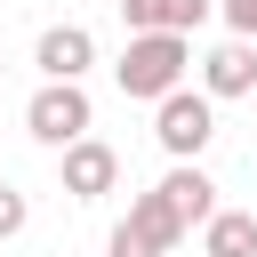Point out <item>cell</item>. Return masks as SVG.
I'll list each match as a JSON object with an SVG mask.
<instances>
[{
  "label": "cell",
  "instance_id": "obj_2",
  "mask_svg": "<svg viewBox=\"0 0 257 257\" xmlns=\"http://www.w3.org/2000/svg\"><path fill=\"white\" fill-rule=\"evenodd\" d=\"M24 128H32V145L64 153V145H80V137L96 128V104H88V88H80V80H40V88H32V104H24Z\"/></svg>",
  "mask_w": 257,
  "mask_h": 257
},
{
  "label": "cell",
  "instance_id": "obj_3",
  "mask_svg": "<svg viewBox=\"0 0 257 257\" xmlns=\"http://www.w3.org/2000/svg\"><path fill=\"white\" fill-rule=\"evenodd\" d=\"M185 233H193V225H185V217H177V201L153 185V193H137V201H128V217H120V225H112V241H104V257H169Z\"/></svg>",
  "mask_w": 257,
  "mask_h": 257
},
{
  "label": "cell",
  "instance_id": "obj_12",
  "mask_svg": "<svg viewBox=\"0 0 257 257\" xmlns=\"http://www.w3.org/2000/svg\"><path fill=\"white\" fill-rule=\"evenodd\" d=\"M217 16L233 24V40H257V0H217Z\"/></svg>",
  "mask_w": 257,
  "mask_h": 257
},
{
  "label": "cell",
  "instance_id": "obj_4",
  "mask_svg": "<svg viewBox=\"0 0 257 257\" xmlns=\"http://www.w3.org/2000/svg\"><path fill=\"white\" fill-rule=\"evenodd\" d=\"M153 137H161L169 161H201L209 137H217V96H209V88H177V96H161V104H153Z\"/></svg>",
  "mask_w": 257,
  "mask_h": 257
},
{
  "label": "cell",
  "instance_id": "obj_1",
  "mask_svg": "<svg viewBox=\"0 0 257 257\" xmlns=\"http://www.w3.org/2000/svg\"><path fill=\"white\" fill-rule=\"evenodd\" d=\"M185 72H193V40H185V32H128V48H120V64H112L120 96H137V104L177 96Z\"/></svg>",
  "mask_w": 257,
  "mask_h": 257
},
{
  "label": "cell",
  "instance_id": "obj_11",
  "mask_svg": "<svg viewBox=\"0 0 257 257\" xmlns=\"http://www.w3.org/2000/svg\"><path fill=\"white\" fill-rule=\"evenodd\" d=\"M24 225H32V201H24L16 185H0V241H16Z\"/></svg>",
  "mask_w": 257,
  "mask_h": 257
},
{
  "label": "cell",
  "instance_id": "obj_5",
  "mask_svg": "<svg viewBox=\"0 0 257 257\" xmlns=\"http://www.w3.org/2000/svg\"><path fill=\"white\" fill-rule=\"evenodd\" d=\"M56 169H64V193H72V201H104V193L120 185V153H112L104 137L64 145V153H56Z\"/></svg>",
  "mask_w": 257,
  "mask_h": 257
},
{
  "label": "cell",
  "instance_id": "obj_7",
  "mask_svg": "<svg viewBox=\"0 0 257 257\" xmlns=\"http://www.w3.org/2000/svg\"><path fill=\"white\" fill-rule=\"evenodd\" d=\"M201 88L225 104V96H257V40H217L201 56Z\"/></svg>",
  "mask_w": 257,
  "mask_h": 257
},
{
  "label": "cell",
  "instance_id": "obj_9",
  "mask_svg": "<svg viewBox=\"0 0 257 257\" xmlns=\"http://www.w3.org/2000/svg\"><path fill=\"white\" fill-rule=\"evenodd\" d=\"M161 193L177 201V217H185V225H209V217H217V177H209L201 161H177V169L161 177Z\"/></svg>",
  "mask_w": 257,
  "mask_h": 257
},
{
  "label": "cell",
  "instance_id": "obj_6",
  "mask_svg": "<svg viewBox=\"0 0 257 257\" xmlns=\"http://www.w3.org/2000/svg\"><path fill=\"white\" fill-rule=\"evenodd\" d=\"M32 64H40V80H88L96 32H88V24H48V32L32 40Z\"/></svg>",
  "mask_w": 257,
  "mask_h": 257
},
{
  "label": "cell",
  "instance_id": "obj_10",
  "mask_svg": "<svg viewBox=\"0 0 257 257\" xmlns=\"http://www.w3.org/2000/svg\"><path fill=\"white\" fill-rule=\"evenodd\" d=\"M201 257H257V217L249 209H217L201 225Z\"/></svg>",
  "mask_w": 257,
  "mask_h": 257
},
{
  "label": "cell",
  "instance_id": "obj_8",
  "mask_svg": "<svg viewBox=\"0 0 257 257\" xmlns=\"http://www.w3.org/2000/svg\"><path fill=\"white\" fill-rule=\"evenodd\" d=\"M209 16H217V0H120V24L128 32H185L193 40Z\"/></svg>",
  "mask_w": 257,
  "mask_h": 257
}]
</instances>
